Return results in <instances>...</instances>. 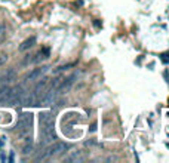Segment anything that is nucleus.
I'll list each match as a JSON object with an SVG mask.
<instances>
[{"label": "nucleus", "instance_id": "nucleus-1", "mask_svg": "<svg viewBox=\"0 0 169 163\" xmlns=\"http://www.w3.org/2000/svg\"><path fill=\"white\" fill-rule=\"evenodd\" d=\"M67 147H68V144H65V143H53L51 147H48V148L45 150V153H42V154L37 157V160H43V159H46V157L61 154L62 151L67 150Z\"/></svg>", "mask_w": 169, "mask_h": 163}, {"label": "nucleus", "instance_id": "nucleus-2", "mask_svg": "<svg viewBox=\"0 0 169 163\" xmlns=\"http://www.w3.org/2000/svg\"><path fill=\"white\" fill-rule=\"evenodd\" d=\"M76 79H77V74H71V76H68L64 82H59V85L56 86L58 89H56V92H55V93H59V95H62V93H67V92L71 89V86L74 85Z\"/></svg>", "mask_w": 169, "mask_h": 163}, {"label": "nucleus", "instance_id": "nucleus-3", "mask_svg": "<svg viewBox=\"0 0 169 163\" xmlns=\"http://www.w3.org/2000/svg\"><path fill=\"white\" fill-rule=\"evenodd\" d=\"M31 123H33V116L28 114V113H25V114L21 116V119L18 122V126L21 127V129H24V130H28L30 126H31Z\"/></svg>", "mask_w": 169, "mask_h": 163}, {"label": "nucleus", "instance_id": "nucleus-4", "mask_svg": "<svg viewBox=\"0 0 169 163\" xmlns=\"http://www.w3.org/2000/svg\"><path fill=\"white\" fill-rule=\"evenodd\" d=\"M53 122H55L53 113H42L40 114V123H42V126H53Z\"/></svg>", "mask_w": 169, "mask_h": 163}, {"label": "nucleus", "instance_id": "nucleus-5", "mask_svg": "<svg viewBox=\"0 0 169 163\" xmlns=\"http://www.w3.org/2000/svg\"><path fill=\"white\" fill-rule=\"evenodd\" d=\"M48 70V67H40V68H34L33 71L30 73L27 77H25V80H36V79H39L43 73H46Z\"/></svg>", "mask_w": 169, "mask_h": 163}, {"label": "nucleus", "instance_id": "nucleus-6", "mask_svg": "<svg viewBox=\"0 0 169 163\" xmlns=\"http://www.w3.org/2000/svg\"><path fill=\"white\" fill-rule=\"evenodd\" d=\"M48 82H49V80H48L46 77H43V79H42V80H40V82H39L36 86H34V91H33V95H34V96H36V95H39L40 92H42L43 89H45V88H46V86H48Z\"/></svg>", "mask_w": 169, "mask_h": 163}, {"label": "nucleus", "instance_id": "nucleus-7", "mask_svg": "<svg viewBox=\"0 0 169 163\" xmlns=\"http://www.w3.org/2000/svg\"><path fill=\"white\" fill-rule=\"evenodd\" d=\"M34 45H36V37H30V39H27V40H24L22 42V45L19 46V51H27V49H30V48H33Z\"/></svg>", "mask_w": 169, "mask_h": 163}, {"label": "nucleus", "instance_id": "nucleus-8", "mask_svg": "<svg viewBox=\"0 0 169 163\" xmlns=\"http://www.w3.org/2000/svg\"><path fill=\"white\" fill-rule=\"evenodd\" d=\"M83 159L84 157L80 154V151H74L71 156H68L65 160H67V162H80V160H83Z\"/></svg>", "mask_w": 169, "mask_h": 163}, {"label": "nucleus", "instance_id": "nucleus-9", "mask_svg": "<svg viewBox=\"0 0 169 163\" xmlns=\"http://www.w3.org/2000/svg\"><path fill=\"white\" fill-rule=\"evenodd\" d=\"M31 150H33V143L31 141H27V144L22 147V153L24 154H28V153H31Z\"/></svg>", "mask_w": 169, "mask_h": 163}, {"label": "nucleus", "instance_id": "nucleus-10", "mask_svg": "<svg viewBox=\"0 0 169 163\" xmlns=\"http://www.w3.org/2000/svg\"><path fill=\"white\" fill-rule=\"evenodd\" d=\"M76 65V62H71V64H67V65H62V67H59L56 71H62V70H68V68H71V67H74Z\"/></svg>", "mask_w": 169, "mask_h": 163}, {"label": "nucleus", "instance_id": "nucleus-11", "mask_svg": "<svg viewBox=\"0 0 169 163\" xmlns=\"http://www.w3.org/2000/svg\"><path fill=\"white\" fill-rule=\"evenodd\" d=\"M8 88H9V86H8V85H2V86H0V95H2V93H3V92L6 91V89H8Z\"/></svg>", "mask_w": 169, "mask_h": 163}]
</instances>
